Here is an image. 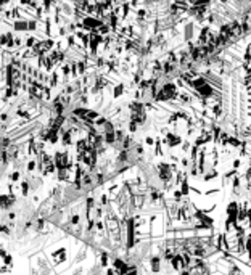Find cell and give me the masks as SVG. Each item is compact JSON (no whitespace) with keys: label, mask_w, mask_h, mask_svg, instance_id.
Masks as SVG:
<instances>
[{"label":"cell","mask_w":251,"mask_h":275,"mask_svg":"<svg viewBox=\"0 0 251 275\" xmlns=\"http://www.w3.org/2000/svg\"><path fill=\"white\" fill-rule=\"evenodd\" d=\"M237 213H238V203L232 201L227 206V217H229V219H232V221H237Z\"/></svg>","instance_id":"6da1fadb"},{"label":"cell","mask_w":251,"mask_h":275,"mask_svg":"<svg viewBox=\"0 0 251 275\" xmlns=\"http://www.w3.org/2000/svg\"><path fill=\"white\" fill-rule=\"evenodd\" d=\"M211 113L214 118H221L222 116V105L221 103H214L211 106Z\"/></svg>","instance_id":"7a4b0ae2"},{"label":"cell","mask_w":251,"mask_h":275,"mask_svg":"<svg viewBox=\"0 0 251 275\" xmlns=\"http://www.w3.org/2000/svg\"><path fill=\"white\" fill-rule=\"evenodd\" d=\"M166 142H168V145H169V146H176V145H179V143H180V138H179V137H176V135H172V134H168V138H166Z\"/></svg>","instance_id":"3957f363"},{"label":"cell","mask_w":251,"mask_h":275,"mask_svg":"<svg viewBox=\"0 0 251 275\" xmlns=\"http://www.w3.org/2000/svg\"><path fill=\"white\" fill-rule=\"evenodd\" d=\"M243 137L245 138H249L251 137V124H248V126H245V129H243Z\"/></svg>","instance_id":"277c9868"},{"label":"cell","mask_w":251,"mask_h":275,"mask_svg":"<svg viewBox=\"0 0 251 275\" xmlns=\"http://www.w3.org/2000/svg\"><path fill=\"white\" fill-rule=\"evenodd\" d=\"M209 172H211V174H206V175H204V180H211V179H214V177H217V171H216V169H211Z\"/></svg>","instance_id":"5b68a950"},{"label":"cell","mask_w":251,"mask_h":275,"mask_svg":"<svg viewBox=\"0 0 251 275\" xmlns=\"http://www.w3.org/2000/svg\"><path fill=\"white\" fill-rule=\"evenodd\" d=\"M243 179H245L246 182H251V164L248 166V169L245 171V174H243Z\"/></svg>","instance_id":"8992f818"},{"label":"cell","mask_w":251,"mask_h":275,"mask_svg":"<svg viewBox=\"0 0 251 275\" xmlns=\"http://www.w3.org/2000/svg\"><path fill=\"white\" fill-rule=\"evenodd\" d=\"M240 166H241V159H240V158H237V159L232 161V167H233V169H238Z\"/></svg>","instance_id":"52a82bcc"},{"label":"cell","mask_w":251,"mask_h":275,"mask_svg":"<svg viewBox=\"0 0 251 275\" xmlns=\"http://www.w3.org/2000/svg\"><path fill=\"white\" fill-rule=\"evenodd\" d=\"M188 150H190V145H188V143H184V145H182V151L187 153Z\"/></svg>","instance_id":"ba28073f"}]
</instances>
